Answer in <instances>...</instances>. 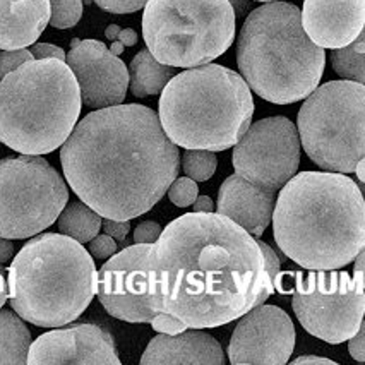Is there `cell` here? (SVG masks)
<instances>
[{
	"instance_id": "obj_29",
	"label": "cell",
	"mask_w": 365,
	"mask_h": 365,
	"mask_svg": "<svg viewBox=\"0 0 365 365\" xmlns=\"http://www.w3.org/2000/svg\"><path fill=\"white\" fill-rule=\"evenodd\" d=\"M117 252V242L112 237L107 235H96L95 239L89 240V254L96 259H108L110 256Z\"/></svg>"
},
{
	"instance_id": "obj_38",
	"label": "cell",
	"mask_w": 365,
	"mask_h": 365,
	"mask_svg": "<svg viewBox=\"0 0 365 365\" xmlns=\"http://www.w3.org/2000/svg\"><path fill=\"white\" fill-rule=\"evenodd\" d=\"M290 365H299V364H329V365H336V362L333 360L324 359V356H316V355H305V356H299L295 360H288Z\"/></svg>"
},
{
	"instance_id": "obj_19",
	"label": "cell",
	"mask_w": 365,
	"mask_h": 365,
	"mask_svg": "<svg viewBox=\"0 0 365 365\" xmlns=\"http://www.w3.org/2000/svg\"><path fill=\"white\" fill-rule=\"evenodd\" d=\"M50 23V0H0V50L36 43Z\"/></svg>"
},
{
	"instance_id": "obj_36",
	"label": "cell",
	"mask_w": 365,
	"mask_h": 365,
	"mask_svg": "<svg viewBox=\"0 0 365 365\" xmlns=\"http://www.w3.org/2000/svg\"><path fill=\"white\" fill-rule=\"evenodd\" d=\"M12 256H14V244H12L11 239L0 237V264L9 262Z\"/></svg>"
},
{
	"instance_id": "obj_20",
	"label": "cell",
	"mask_w": 365,
	"mask_h": 365,
	"mask_svg": "<svg viewBox=\"0 0 365 365\" xmlns=\"http://www.w3.org/2000/svg\"><path fill=\"white\" fill-rule=\"evenodd\" d=\"M172 78L173 67L160 63L150 50H141L129 66V86L138 98L160 95Z\"/></svg>"
},
{
	"instance_id": "obj_11",
	"label": "cell",
	"mask_w": 365,
	"mask_h": 365,
	"mask_svg": "<svg viewBox=\"0 0 365 365\" xmlns=\"http://www.w3.org/2000/svg\"><path fill=\"white\" fill-rule=\"evenodd\" d=\"M364 256L355 257L354 277L346 271H285L274 278L282 295H292V307L302 328L312 336L339 345L350 339L364 322Z\"/></svg>"
},
{
	"instance_id": "obj_42",
	"label": "cell",
	"mask_w": 365,
	"mask_h": 365,
	"mask_svg": "<svg viewBox=\"0 0 365 365\" xmlns=\"http://www.w3.org/2000/svg\"><path fill=\"white\" fill-rule=\"evenodd\" d=\"M118 33H120V26H118V24H110V26L105 29V36H107V40L110 41H115Z\"/></svg>"
},
{
	"instance_id": "obj_27",
	"label": "cell",
	"mask_w": 365,
	"mask_h": 365,
	"mask_svg": "<svg viewBox=\"0 0 365 365\" xmlns=\"http://www.w3.org/2000/svg\"><path fill=\"white\" fill-rule=\"evenodd\" d=\"M33 58H35L33 53L26 48L2 50V52H0V79L14 69H18V67L23 66L24 62L33 61Z\"/></svg>"
},
{
	"instance_id": "obj_23",
	"label": "cell",
	"mask_w": 365,
	"mask_h": 365,
	"mask_svg": "<svg viewBox=\"0 0 365 365\" xmlns=\"http://www.w3.org/2000/svg\"><path fill=\"white\" fill-rule=\"evenodd\" d=\"M331 63L339 78L355 83H365V33L362 31L351 43L334 48Z\"/></svg>"
},
{
	"instance_id": "obj_16",
	"label": "cell",
	"mask_w": 365,
	"mask_h": 365,
	"mask_svg": "<svg viewBox=\"0 0 365 365\" xmlns=\"http://www.w3.org/2000/svg\"><path fill=\"white\" fill-rule=\"evenodd\" d=\"M72 365H120L115 341L107 329L91 322L52 329L31 341L28 362Z\"/></svg>"
},
{
	"instance_id": "obj_1",
	"label": "cell",
	"mask_w": 365,
	"mask_h": 365,
	"mask_svg": "<svg viewBox=\"0 0 365 365\" xmlns=\"http://www.w3.org/2000/svg\"><path fill=\"white\" fill-rule=\"evenodd\" d=\"M273 294L256 237L213 211L178 216L148 252L150 307L187 328H220Z\"/></svg>"
},
{
	"instance_id": "obj_24",
	"label": "cell",
	"mask_w": 365,
	"mask_h": 365,
	"mask_svg": "<svg viewBox=\"0 0 365 365\" xmlns=\"http://www.w3.org/2000/svg\"><path fill=\"white\" fill-rule=\"evenodd\" d=\"M182 168L194 182H206L215 175L218 168V158L213 151L185 150L182 155Z\"/></svg>"
},
{
	"instance_id": "obj_5",
	"label": "cell",
	"mask_w": 365,
	"mask_h": 365,
	"mask_svg": "<svg viewBox=\"0 0 365 365\" xmlns=\"http://www.w3.org/2000/svg\"><path fill=\"white\" fill-rule=\"evenodd\" d=\"M98 271L89 250L63 233H40L9 267L11 307L40 328L71 324L96 295Z\"/></svg>"
},
{
	"instance_id": "obj_12",
	"label": "cell",
	"mask_w": 365,
	"mask_h": 365,
	"mask_svg": "<svg viewBox=\"0 0 365 365\" xmlns=\"http://www.w3.org/2000/svg\"><path fill=\"white\" fill-rule=\"evenodd\" d=\"M69 201V189L41 155L0 160V237L29 239L53 222Z\"/></svg>"
},
{
	"instance_id": "obj_40",
	"label": "cell",
	"mask_w": 365,
	"mask_h": 365,
	"mask_svg": "<svg viewBox=\"0 0 365 365\" xmlns=\"http://www.w3.org/2000/svg\"><path fill=\"white\" fill-rule=\"evenodd\" d=\"M9 299V288H7V279L4 274V267L0 266V309L4 307V304Z\"/></svg>"
},
{
	"instance_id": "obj_25",
	"label": "cell",
	"mask_w": 365,
	"mask_h": 365,
	"mask_svg": "<svg viewBox=\"0 0 365 365\" xmlns=\"http://www.w3.org/2000/svg\"><path fill=\"white\" fill-rule=\"evenodd\" d=\"M81 18H83V0H50V24L53 28H74Z\"/></svg>"
},
{
	"instance_id": "obj_43",
	"label": "cell",
	"mask_w": 365,
	"mask_h": 365,
	"mask_svg": "<svg viewBox=\"0 0 365 365\" xmlns=\"http://www.w3.org/2000/svg\"><path fill=\"white\" fill-rule=\"evenodd\" d=\"M124 48H125V46L122 45L118 40H115V41H112V46H110L108 50H110V52H112L113 55H117V57H118V55H120V53H124Z\"/></svg>"
},
{
	"instance_id": "obj_21",
	"label": "cell",
	"mask_w": 365,
	"mask_h": 365,
	"mask_svg": "<svg viewBox=\"0 0 365 365\" xmlns=\"http://www.w3.org/2000/svg\"><path fill=\"white\" fill-rule=\"evenodd\" d=\"M31 345V333L12 311H0V365H24Z\"/></svg>"
},
{
	"instance_id": "obj_13",
	"label": "cell",
	"mask_w": 365,
	"mask_h": 365,
	"mask_svg": "<svg viewBox=\"0 0 365 365\" xmlns=\"http://www.w3.org/2000/svg\"><path fill=\"white\" fill-rule=\"evenodd\" d=\"M151 244H135L125 247L98 271V295L112 317L125 322H150L156 312L148 300V252Z\"/></svg>"
},
{
	"instance_id": "obj_39",
	"label": "cell",
	"mask_w": 365,
	"mask_h": 365,
	"mask_svg": "<svg viewBox=\"0 0 365 365\" xmlns=\"http://www.w3.org/2000/svg\"><path fill=\"white\" fill-rule=\"evenodd\" d=\"M117 40L120 41V43L124 46H134L135 43H138V33H135L134 29H130V28L120 29Z\"/></svg>"
},
{
	"instance_id": "obj_28",
	"label": "cell",
	"mask_w": 365,
	"mask_h": 365,
	"mask_svg": "<svg viewBox=\"0 0 365 365\" xmlns=\"http://www.w3.org/2000/svg\"><path fill=\"white\" fill-rule=\"evenodd\" d=\"M148 0H95L100 9L112 12V14H133L141 11Z\"/></svg>"
},
{
	"instance_id": "obj_3",
	"label": "cell",
	"mask_w": 365,
	"mask_h": 365,
	"mask_svg": "<svg viewBox=\"0 0 365 365\" xmlns=\"http://www.w3.org/2000/svg\"><path fill=\"white\" fill-rule=\"evenodd\" d=\"M274 242L304 269H341L365 249V202L360 185L343 173L297 172L279 189Z\"/></svg>"
},
{
	"instance_id": "obj_41",
	"label": "cell",
	"mask_w": 365,
	"mask_h": 365,
	"mask_svg": "<svg viewBox=\"0 0 365 365\" xmlns=\"http://www.w3.org/2000/svg\"><path fill=\"white\" fill-rule=\"evenodd\" d=\"M235 16H244L250 9V0H228Z\"/></svg>"
},
{
	"instance_id": "obj_45",
	"label": "cell",
	"mask_w": 365,
	"mask_h": 365,
	"mask_svg": "<svg viewBox=\"0 0 365 365\" xmlns=\"http://www.w3.org/2000/svg\"><path fill=\"white\" fill-rule=\"evenodd\" d=\"M257 2H274V0H257Z\"/></svg>"
},
{
	"instance_id": "obj_9",
	"label": "cell",
	"mask_w": 365,
	"mask_h": 365,
	"mask_svg": "<svg viewBox=\"0 0 365 365\" xmlns=\"http://www.w3.org/2000/svg\"><path fill=\"white\" fill-rule=\"evenodd\" d=\"M143 36L148 50L170 67L205 66L235 40V12L228 0H148Z\"/></svg>"
},
{
	"instance_id": "obj_2",
	"label": "cell",
	"mask_w": 365,
	"mask_h": 365,
	"mask_svg": "<svg viewBox=\"0 0 365 365\" xmlns=\"http://www.w3.org/2000/svg\"><path fill=\"white\" fill-rule=\"evenodd\" d=\"M67 184L101 218L134 220L167 194L180 170L155 110L139 103L88 113L61 146Z\"/></svg>"
},
{
	"instance_id": "obj_8",
	"label": "cell",
	"mask_w": 365,
	"mask_h": 365,
	"mask_svg": "<svg viewBox=\"0 0 365 365\" xmlns=\"http://www.w3.org/2000/svg\"><path fill=\"white\" fill-rule=\"evenodd\" d=\"M232 163L235 173L220 187L216 213L261 239L271 223L279 189L299 172L300 141L295 124L282 115L250 124L233 146Z\"/></svg>"
},
{
	"instance_id": "obj_26",
	"label": "cell",
	"mask_w": 365,
	"mask_h": 365,
	"mask_svg": "<svg viewBox=\"0 0 365 365\" xmlns=\"http://www.w3.org/2000/svg\"><path fill=\"white\" fill-rule=\"evenodd\" d=\"M168 197L177 207H187L192 206V202L196 201L199 196V187L196 182L189 177L175 178L172 182V185L168 187Z\"/></svg>"
},
{
	"instance_id": "obj_37",
	"label": "cell",
	"mask_w": 365,
	"mask_h": 365,
	"mask_svg": "<svg viewBox=\"0 0 365 365\" xmlns=\"http://www.w3.org/2000/svg\"><path fill=\"white\" fill-rule=\"evenodd\" d=\"M192 207L196 213H211V211H215L213 199L210 196H197L196 201L192 202Z\"/></svg>"
},
{
	"instance_id": "obj_31",
	"label": "cell",
	"mask_w": 365,
	"mask_h": 365,
	"mask_svg": "<svg viewBox=\"0 0 365 365\" xmlns=\"http://www.w3.org/2000/svg\"><path fill=\"white\" fill-rule=\"evenodd\" d=\"M161 230L163 228L156 222L139 223L134 230V242L135 244H155L158 240Z\"/></svg>"
},
{
	"instance_id": "obj_7",
	"label": "cell",
	"mask_w": 365,
	"mask_h": 365,
	"mask_svg": "<svg viewBox=\"0 0 365 365\" xmlns=\"http://www.w3.org/2000/svg\"><path fill=\"white\" fill-rule=\"evenodd\" d=\"M81 91L58 58H33L0 81V143L21 155H48L81 115Z\"/></svg>"
},
{
	"instance_id": "obj_10",
	"label": "cell",
	"mask_w": 365,
	"mask_h": 365,
	"mask_svg": "<svg viewBox=\"0 0 365 365\" xmlns=\"http://www.w3.org/2000/svg\"><path fill=\"white\" fill-rule=\"evenodd\" d=\"M300 107L299 141L317 167L354 173L365 158V86L331 81L317 86Z\"/></svg>"
},
{
	"instance_id": "obj_18",
	"label": "cell",
	"mask_w": 365,
	"mask_h": 365,
	"mask_svg": "<svg viewBox=\"0 0 365 365\" xmlns=\"http://www.w3.org/2000/svg\"><path fill=\"white\" fill-rule=\"evenodd\" d=\"M223 365L225 354L218 339L202 329L187 328L178 334L158 333L141 356V365Z\"/></svg>"
},
{
	"instance_id": "obj_14",
	"label": "cell",
	"mask_w": 365,
	"mask_h": 365,
	"mask_svg": "<svg viewBox=\"0 0 365 365\" xmlns=\"http://www.w3.org/2000/svg\"><path fill=\"white\" fill-rule=\"evenodd\" d=\"M240 319V317H239ZM295 348L290 316L277 305H257L233 329L228 360L233 365H285Z\"/></svg>"
},
{
	"instance_id": "obj_6",
	"label": "cell",
	"mask_w": 365,
	"mask_h": 365,
	"mask_svg": "<svg viewBox=\"0 0 365 365\" xmlns=\"http://www.w3.org/2000/svg\"><path fill=\"white\" fill-rule=\"evenodd\" d=\"M254 100L244 78L228 67L205 63L173 76L158 103L170 141L185 150L225 151L252 124Z\"/></svg>"
},
{
	"instance_id": "obj_35",
	"label": "cell",
	"mask_w": 365,
	"mask_h": 365,
	"mask_svg": "<svg viewBox=\"0 0 365 365\" xmlns=\"http://www.w3.org/2000/svg\"><path fill=\"white\" fill-rule=\"evenodd\" d=\"M257 244H259V247H261V250H262V256H264L267 277H269V279H271V282H273V285H274V278H277V274L279 273V259L277 256V252H274V250L271 249L269 245L264 244V242L257 239Z\"/></svg>"
},
{
	"instance_id": "obj_4",
	"label": "cell",
	"mask_w": 365,
	"mask_h": 365,
	"mask_svg": "<svg viewBox=\"0 0 365 365\" xmlns=\"http://www.w3.org/2000/svg\"><path fill=\"white\" fill-rule=\"evenodd\" d=\"M237 63L257 96L290 105L319 86L326 52L307 36L299 7L274 0L245 19L237 40Z\"/></svg>"
},
{
	"instance_id": "obj_34",
	"label": "cell",
	"mask_w": 365,
	"mask_h": 365,
	"mask_svg": "<svg viewBox=\"0 0 365 365\" xmlns=\"http://www.w3.org/2000/svg\"><path fill=\"white\" fill-rule=\"evenodd\" d=\"M365 329L364 322L360 326L359 331L348 339V351H350L351 359H355L356 362H365Z\"/></svg>"
},
{
	"instance_id": "obj_44",
	"label": "cell",
	"mask_w": 365,
	"mask_h": 365,
	"mask_svg": "<svg viewBox=\"0 0 365 365\" xmlns=\"http://www.w3.org/2000/svg\"><path fill=\"white\" fill-rule=\"evenodd\" d=\"M79 41H81V40H78V38H76V40H72V43H71V46H76V45H78V43H79Z\"/></svg>"
},
{
	"instance_id": "obj_30",
	"label": "cell",
	"mask_w": 365,
	"mask_h": 365,
	"mask_svg": "<svg viewBox=\"0 0 365 365\" xmlns=\"http://www.w3.org/2000/svg\"><path fill=\"white\" fill-rule=\"evenodd\" d=\"M150 324L153 326V329L165 334H178L182 333V331L187 329V326H185L184 322H180L173 316H170V314H165V312L156 314V317L150 322Z\"/></svg>"
},
{
	"instance_id": "obj_15",
	"label": "cell",
	"mask_w": 365,
	"mask_h": 365,
	"mask_svg": "<svg viewBox=\"0 0 365 365\" xmlns=\"http://www.w3.org/2000/svg\"><path fill=\"white\" fill-rule=\"evenodd\" d=\"M66 63L79 84L81 101L89 108L124 103L129 88L125 63L98 40H83L66 55Z\"/></svg>"
},
{
	"instance_id": "obj_32",
	"label": "cell",
	"mask_w": 365,
	"mask_h": 365,
	"mask_svg": "<svg viewBox=\"0 0 365 365\" xmlns=\"http://www.w3.org/2000/svg\"><path fill=\"white\" fill-rule=\"evenodd\" d=\"M101 228H103L105 233L112 237L115 242H122L125 240L127 233L130 232V223L129 220H125V222H118V220L105 218L103 222H101Z\"/></svg>"
},
{
	"instance_id": "obj_17",
	"label": "cell",
	"mask_w": 365,
	"mask_h": 365,
	"mask_svg": "<svg viewBox=\"0 0 365 365\" xmlns=\"http://www.w3.org/2000/svg\"><path fill=\"white\" fill-rule=\"evenodd\" d=\"M302 26L321 48H341L364 31L365 0H304Z\"/></svg>"
},
{
	"instance_id": "obj_33",
	"label": "cell",
	"mask_w": 365,
	"mask_h": 365,
	"mask_svg": "<svg viewBox=\"0 0 365 365\" xmlns=\"http://www.w3.org/2000/svg\"><path fill=\"white\" fill-rule=\"evenodd\" d=\"M29 52L33 53L35 58H58V61L66 62V52H63L61 46L50 43H33Z\"/></svg>"
},
{
	"instance_id": "obj_22",
	"label": "cell",
	"mask_w": 365,
	"mask_h": 365,
	"mask_svg": "<svg viewBox=\"0 0 365 365\" xmlns=\"http://www.w3.org/2000/svg\"><path fill=\"white\" fill-rule=\"evenodd\" d=\"M101 222L103 220L96 211H93L83 201H78L66 205L57 218V227L63 235L71 237L81 244H86L98 235Z\"/></svg>"
}]
</instances>
